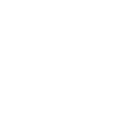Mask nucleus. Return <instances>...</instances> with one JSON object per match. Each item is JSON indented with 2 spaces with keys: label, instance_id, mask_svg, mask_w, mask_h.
<instances>
[]
</instances>
